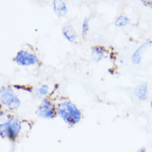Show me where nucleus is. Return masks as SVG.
Segmentation results:
<instances>
[{
  "instance_id": "11",
  "label": "nucleus",
  "mask_w": 152,
  "mask_h": 152,
  "mask_svg": "<svg viewBox=\"0 0 152 152\" xmlns=\"http://www.w3.org/2000/svg\"><path fill=\"white\" fill-rule=\"evenodd\" d=\"M114 24L117 28H124L131 24V19L126 15H119L115 18Z\"/></svg>"
},
{
  "instance_id": "9",
  "label": "nucleus",
  "mask_w": 152,
  "mask_h": 152,
  "mask_svg": "<svg viewBox=\"0 0 152 152\" xmlns=\"http://www.w3.org/2000/svg\"><path fill=\"white\" fill-rule=\"evenodd\" d=\"M62 34L66 41L69 42H75L77 38V33L76 29L71 25H66L62 28Z\"/></svg>"
},
{
  "instance_id": "15",
  "label": "nucleus",
  "mask_w": 152,
  "mask_h": 152,
  "mask_svg": "<svg viewBox=\"0 0 152 152\" xmlns=\"http://www.w3.org/2000/svg\"><path fill=\"white\" fill-rule=\"evenodd\" d=\"M138 151H140V152H146V151H147V150L145 148V147H143V148H140V149H139V150H138Z\"/></svg>"
},
{
  "instance_id": "10",
  "label": "nucleus",
  "mask_w": 152,
  "mask_h": 152,
  "mask_svg": "<svg viewBox=\"0 0 152 152\" xmlns=\"http://www.w3.org/2000/svg\"><path fill=\"white\" fill-rule=\"evenodd\" d=\"M91 58L95 62H100L102 61L104 58L107 57V52L104 48L101 47V46H94L91 48Z\"/></svg>"
},
{
  "instance_id": "3",
  "label": "nucleus",
  "mask_w": 152,
  "mask_h": 152,
  "mask_svg": "<svg viewBox=\"0 0 152 152\" xmlns=\"http://www.w3.org/2000/svg\"><path fill=\"white\" fill-rule=\"evenodd\" d=\"M0 102L9 111H17L21 106L20 98L11 86H4L0 88Z\"/></svg>"
},
{
  "instance_id": "4",
  "label": "nucleus",
  "mask_w": 152,
  "mask_h": 152,
  "mask_svg": "<svg viewBox=\"0 0 152 152\" xmlns=\"http://www.w3.org/2000/svg\"><path fill=\"white\" fill-rule=\"evenodd\" d=\"M37 114L39 117L47 120H52L58 115L57 107L48 97H44L42 99L41 102L37 107Z\"/></svg>"
},
{
  "instance_id": "6",
  "label": "nucleus",
  "mask_w": 152,
  "mask_h": 152,
  "mask_svg": "<svg viewBox=\"0 0 152 152\" xmlns=\"http://www.w3.org/2000/svg\"><path fill=\"white\" fill-rule=\"evenodd\" d=\"M152 46V40L149 39L144 42L143 43H141L137 48H136L132 55V62L134 65H140L142 59H143V55L145 53V51L148 49L149 48H151Z\"/></svg>"
},
{
  "instance_id": "16",
  "label": "nucleus",
  "mask_w": 152,
  "mask_h": 152,
  "mask_svg": "<svg viewBox=\"0 0 152 152\" xmlns=\"http://www.w3.org/2000/svg\"><path fill=\"white\" fill-rule=\"evenodd\" d=\"M150 107H151V108L152 109V99L151 100V102H150Z\"/></svg>"
},
{
  "instance_id": "2",
  "label": "nucleus",
  "mask_w": 152,
  "mask_h": 152,
  "mask_svg": "<svg viewBox=\"0 0 152 152\" xmlns=\"http://www.w3.org/2000/svg\"><path fill=\"white\" fill-rule=\"evenodd\" d=\"M22 132V124L16 117H9L0 125V136L14 140Z\"/></svg>"
},
{
  "instance_id": "1",
  "label": "nucleus",
  "mask_w": 152,
  "mask_h": 152,
  "mask_svg": "<svg viewBox=\"0 0 152 152\" xmlns=\"http://www.w3.org/2000/svg\"><path fill=\"white\" fill-rule=\"evenodd\" d=\"M57 111L60 118H62V121L70 126H76L82 121V114L81 110L74 103L68 100L58 103Z\"/></svg>"
},
{
  "instance_id": "5",
  "label": "nucleus",
  "mask_w": 152,
  "mask_h": 152,
  "mask_svg": "<svg viewBox=\"0 0 152 152\" xmlns=\"http://www.w3.org/2000/svg\"><path fill=\"white\" fill-rule=\"evenodd\" d=\"M14 62L21 66H32L37 65L39 59L35 53L27 50L21 49L18 51L13 58Z\"/></svg>"
},
{
  "instance_id": "12",
  "label": "nucleus",
  "mask_w": 152,
  "mask_h": 152,
  "mask_svg": "<svg viewBox=\"0 0 152 152\" xmlns=\"http://www.w3.org/2000/svg\"><path fill=\"white\" fill-rule=\"evenodd\" d=\"M49 90L50 87L48 85L42 84L41 86H39L37 90L35 91V96H37V98H44L48 95Z\"/></svg>"
},
{
  "instance_id": "8",
  "label": "nucleus",
  "mask_w": 152,
  "mask_h": 152,
  "mask_svg": "<svg viewBox=\"0 0 152 152\" xmlns=\"http://www.w3.org/2000/svg\"><path fill=\"white\" fill-rule=\"evenodd\" d=\"M136 97L140 102L146 101L149 97V86L146 82L140 83L134 91Z\"/></svg>"
},
{
  "instance_id": "14",
  "label": "nucleus",
  "mask_w": 152,
  "mask_h": 152,
  "mask_svg": "<svg viewBox=\"0 0 152 152\" xmlns=\"http://www.w3.org/2000/svg\"><path fill=\"white\" fill-rule=\"evenodd\" d=\"M140 1L145 6L152 7V0H140Z\"/></svg>"
},
{
  "instance_id": "13",
  "label": "nucleus",
  "mask_w": 152,
  "mask_h": 152,
  "mask_svg": "<svg viewBox=\"0 0 152 152\" xmlns=\"http://www.w3.org/2000/svg\"><path fill=\"white\" fill-rule=\"evenodd\" d=\"M89 29H90V18L86 17L83 19L82 23V34L83 37L87 35Z\"/></svg>"
},
{
  "instance_id": "7",
  "label": "nucleus",
  "mask_w": 152,
  "mask_h": 152,
  "mask_svg": "<svg viewBox=\"0 0 152 152\" xmlns=\"http://www.w3.org/2000/svg\"><path fill=\"white\" fill-rule=\"evenodd\" d=\"M53 10L58 18H64L68 12V8L64 0H53Z\"/></svg>"
}]
</instances>
